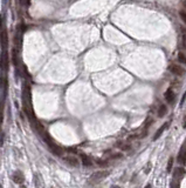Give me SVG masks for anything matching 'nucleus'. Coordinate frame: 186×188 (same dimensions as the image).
<instances>
[{
    "label": "nucleus",
    "mask_w": 186,
    "mask_h": 188,
    "mask_svg": "<svg viewBox=\"0 0 186 188\" xmlns=\"http://www.w3.org/2000/svg\"><path fill=\"white\" fill-rule=\"evenodd\" d=\"M110 172L109 170H99V172H95L93 173L90 177H89V182L90 183H99L101 181H103L107 177H109Z\"/></svg>",
    "instance_id": "f257e3e1"
},
{
    "label": "nucleus",
    "mask_w": 186,
    "mask_h": 188,
    "mask_svg": "<svg viewBox=\"0 0 186 188\" xmlns=\"http://www.w3.org/2000/svg\"><path fill=\"white\" fill-rule=\"evenodd\" d=\"M8 67H10V56L7 51H4L1 53V59H0V69H1L2 75H6Z\"/></svg>",
    "instance_id": "f03ea898"
},
{
    "label": "nucleus",
    "mask_w": 186,
    "mask_h": 188,
    "mask_svg": "<svg viewBox=\"0 0 186 188\" xmlns=\"http://www.w3.org/2000/svg\"><path fill=\"white\" fill-rule=\"evenodd\" d=\"M169 69H170V72H171L172 74H175V75H183V74L185 73V71H184L183 67L180 66V65H175V64L171 65Z\"/></svg>",
    "instance_id": "7ed1b4c3"
},
{
    "label": "nucleus",
    "mask_w": 186,
    "mask_h": 188,
    "mask_svg": "<svg viewBox=\"0 0 186 188\" xmlns=\"http://www.w3.org/2000/svg\"><path fill=\"white\" fill-rule=\"evenodd\" d=\"M48 146L50 147V151H52V152H53L55 155H62V154H63V152H65V151H63V149H62L60 146H57V145L55 144V142H53V140L48 142Z\"/></svg>",
    "instance_id": "20e7f679"
},
{
    "label": "nucleus",
    "mask_w": 186,
    "mask_h": 188,
    "mask_svg": "<svg viewBox=\"0 0 186 188\" xmlns=\"http://www.w3.org/2000/svg\"><path fill=\"white\" fill-rule=\"evenodd\" d=\"M0 43H1V47L4 48V51H6L7 47H8V37H7L6 30H4V31L1 32V35H0Z\"/></svg>",
    "instance_id": "39448f33"
},
{
    "label": "nucleus",
    "mask_w": 186,
    "mask_h": 188,
    "mask_svg": "<svg viewBox=\"0 0 186 188\" xmlns=\"http://www.w3.org/2000/svg\"><path fill=\"white\" fill-rule=\"evenodd\" d=\"M63 160H65V162H66L68 166H70V167L78 166V159L75 158V156H66Z\"/></svg>",
    "instance_id": "423d86ee"
},
{
    "label": "nucleus",
    "mask_w": 186,
    "mask_h": 188,
    "mask_svg": "<svg viewBox=\"0 0 186 188\" xmlns=\"http://www.w3.org/2000/svg\"><path fill=\"white\" fill-rule=\"evenodd\" d=\"M178 162H180V164H185L186 162V141L185 144L183 145V147H181V149H180V152L178 154Z\"/></svg>",
    "instance_id": "0eeeda50"
},
{
    "label": "nucleus",
    "mask_w": 186,
    "mask_h": 188,
    "mask_svg": "<svg viewBox=\"0 0 186 188\" xmlns=\"http://www.w3.org/2000/svg\"><path fill=\"white\" fill-rule=\"evenodd\" d=\"M12 179H13V181L15 182V183H18V185H21V183H23V181H25V177H23V174H22L21 172H15L14 174H13V177H12Z\"/></svg>",
    "instance_id": "6e6552de"
},
{
    "label": "nucleus",
    "mask_w": 186,
    "mask_h": 188,
    "mask_svg": "<svg viewBox=\"0 0 186 188\" xmlns=\"http://www.w3.org/2000/svg\"><path fill=\"white\" fill-rule=\"evenodd\" d=\"M164 97H165V100H166L170 105L173 104V100H175V93H173V91H172L171 88H169L166 92H165Z\"/></svg>",
    "instance_id": "1a4fd4ad"
},
{
    "label": "nucleus",
    "mask_w": 186,
    "mask_h": 188,
    "mask_svg": "<svg viewBox=\"0 0 186 188\" xmlns=\"http://www.w3.org/2000/svg\"><path fill=\"white\" fill-rule=\"evenodd\" d=\"M169 125H170V122H167V123H166V125H163V126H162V127H160V128H159V129H158V131H157V133H156V134H154V135H153L152 140H154V141H156V140H157V139H159V138H160V135H162V134H163V132H164L165 129H166V128H167V127H169Z\"/></svg>",
    "instance_id": "9d476101"
},
{
    "label": "nucleus",
    "mask_w": 186,
    "mask_h": 188,
    "mask_svg": "<svg viewBox=\"0 0 186 188\" xmlns=\"http://www.w3.org/2000/svg\"><path fill=\"white\" fill-rule=\"evenodd\" d=\"M166 113H167V107L165 105H160V107L158 108V113H157L158 118H163Z\"/></svg>",
    "instance_id": "9b49d317"
},
{
    "label": "nucleus",
    "mask_w": 186,
    "mask_h": 188,
    "mask_svg": "<svg viewBox=\"0 0 186 188\" xmlns=\"http://www.w3.org/2000/svg\"><path fill=\"white\" fill-rule=\"evenodd\" d=\"M82 164L84 165V166H91L93 165V161H91V159L87 156V155H82Z\"/></svg>",
    "instance_id": "f8f14e48"
},
{
    "label": "nucleus",
    "mask_w": 186,
    "mask_h": 188,
    "mask_svg": "<svg viewBox=\"0 0 186 188\" xmlns=\"http://www.w3.org/2000/svg\"><path fill=\"white\" fill-rule=\"evenodd\" d=\"M175 175V177H178V179H181V177L185 175V169H184V168H180V167L177 168Z\"/></svg>",
    "instance_id": "ddd939ff"
},
{
    "label": "nucleus",
    "mask_w": 186,
    "mask_h": 188,
    "mask_svg": "<svg viewBox=\"0 0 186 188\" xmlns=\"http://www.w3.org/2000/svg\"><path fill=\"white\" fill-rule=\"evenodd\" d=\"M178 60H179V62H181V64L186 65V54L185 53L180 52V53L178 54Z\"/></svg>",
    "instance_id": "4468645a"
},
{
    "label": "nucleus",
    "mask_w": 186,
    "mask_h": 188,
    "mask_svg": "<svg viewBox=\"0 0 186 188\" xmlns=\"http://www.w3.org/2000/svg\"><path fill=\"white\" fill-rule=\"evenodd\" d=\"M172 166H173V158H170L169 159V162H167V172H171L172 170Z\"/></svg>",
    "instance_id": "2eb2a0df"
},
{
    "label": "nucleus",
    "mask_w": 186,
    "mask_h": 188,
    "mask_svg": "<svg viewBox=\"0 0 186 188\" xmlns=\"http://www.w3.org/2000/svg\"><path fill=\"white\" fill-rule=\"evenodd\" d=\"M179 17L181 18V20L186 24V12L185 11H180L179 12Z\"/></svg>",
    "instance_id": "dca6fc26"
},
{
    "label": "nucleus",
    "mask_w": 186,
    "mask_h": 188,
    "mask_svg": "<svg viewBox=\"0 0 186 188\" xmlns=\"http://www.w3.org/2000/svg\"><path fill=\"white\" fill-rule=\"evenodd\" d=\"M2 122V106H1V102H0V123Z\"/></svg>",
    "instance_id": "f3484780"
},
{
    "label": "nucleus",
    "mask_w": 186,
    "mask_h": 188,
    "mask_svg": "<svg viewBox=\"0 0 186 188\" xmlns=\"http://www.w3.org/2000/svg\"><path fill=\"white\" fill-rule=\"evenodd\" d=\"M181 33H183V35H184L183 38H184V39L186 40V30H185V28H183V27H181Z\"/></svg>",
    "instance_id": "a211bd4d"
},
{
    "label": "nucleus",
    "mask_w": 186,
    "mask_h": 188,
    "mask_svg": "<svg viewBox=\"0 0 186 188\" xmlns=\"http://www.w3.org/2000/svg\"><path fill=\"white\" fill-rule=\"evenodd\" d=\"M183 127H184V128H186V116L184 118V121H183Z\"/></svg>",
    "instance_id": "6ab92c4d"
},
{
    "label": "nucleus",
    "mask_w": 186,
    "mask_h": 188,
    "mask_svg": "<svg viewBox=\"0 0 186 188\" xmlns=\"http://www.w3.org/2000/svg\"><path fill=\"white\" fill-rule=\"evenodd\" d=\"M185 99H186V94H184V97H183V99H181V104H184Z\"/></svg>",
    "instance_id": "aec40b11"
},
{
    "label": "nucleus",
    "mask_w": 186,
    "mask_h": 188,
    "mask_svg": "<svg viewBox=\"0 0 186 188\" xmlns=\"http://www.w3.org/2000/svg\"><path fill=\"white\" fill-rule=\"evenodd\" d=\"M145 188H152V187H151V185H148V186H146Z\"/></svg>",
    "instance_id": "412c9836"
},
{
    "label": "nucleus",
    "mask_w": 186,
    "mask_h": 188,
    "mask_svg": "<svg viewBox=\"0 0 186 188\" xmlns=\"http://www.w3.org/2000/svg\"><path fill=\"white\" fill-rule=\"evenodd\" d=\"M111 188H120V187H117V186H112Z\"/></svg>",
    "instance_id": "4be33fe9"
},
{
    "label": "nucleus",
    "mask_w": 186,
    "mask_h": 188,
    "mask_svg": "<svg viewBox=\"0 0 186 188\" xmlns=\"http://www.w3.org/2000/svg\"><path fill=\"white\" fill-rule=\"evenodd\" d=\"M183 5H184V7H186V2H183Z\"/></svg>",
    "instance_id": "5701e85b"
},
{
    "label": "nucleus",
    "mask_w": 186,
    "mask_h": 188,
    "mask_svg": "<svg viewBox=\"0 0 186 188\" xmlns=\"http://www.w3.org/2000/svg\"><path fill=\"white\" fill-rule=\"evenodd\" d=\"M20 188H26V187H25V186H21V187H20Z\"/></svg>",
    "instance_id": "b1692460"
},
{
    "label": "nucleus",
    "mask_w": 186,
    "mask_h": 188,
    "mask_svg": "<svg viewBox=\"0 0 186 188\" xmlns=\"http://www.w3.org/2000/svg\"><path fill=\"white\" fill-rule=\"evenodd\" d=\"M0 188H2V186H1V185H0Z\"/></svg>",
    "instance_id": "393cba45"
}]
</instances>
